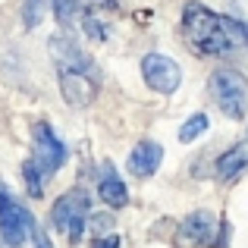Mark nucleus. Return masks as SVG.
I'll use <instances>...</instances> for the list:
<instances>
[{
	"instance_id": "f257e3e1",
	"label": "nucleus",
	"mask_w": 248,
	"mask_h": 248,
	"mask_svg": "<svg viewBox=\"0 0 248 248\" xmlns=\"http://www.w3.org/2000/svg\"><path fill=\"white\" fill-rule=\"evenodd\" d=\"M182 31L186 41L201 57H230L239 47H248V25L230 16H217L204 3L188 0L182 10Z\"/></svg>"
},
{
	"instance_id": "f03ea898",
	"label": "nucleus",
	"mask_w": 248,
	"mask_h": 248,
	"mask_svg": "<svg viewBox=\"0 0 248 248\" xmlns=\"http://www.w3.org/2000/svg\"><path fill=\"white\" fill-rule=\"evenodd\" d=\"M88 214H91V198L88 192L82 188H73V192L60 195L54 204V226L69 239V242H79L82 232H85V223H88Z\"/></svg>"
},
{
	"instance_id": "7ed1b4c3",
	"label": "nucleus",
	"mask_w": 248,
	"mask_h": 248,
	"mask_svg": "<svg viewBox=\"0 0 248 248\" xmlns=\"http://www.w3.org/2000/svg\"><path fill=\"white\" fill-rule=\"evenodd\" d=\"M66 157H69V151H66V145L57 139V132L47 123H38L35 135H31V157L29 160H31V167L41 173V179L47 182L57 170L66 164Z\"/></svg>"
},
{
	"instance_id": "20e7f679",
	"label": "nucleus",
	"mask_w": 248,
	"mask_h": 248,
	"mask_svg": "<svg viewBox=\"0 0 248 248\" xmlns=\"http://www.w3.org/2000/svg\"><path fill=\"white\" fill-rule=\"evenodd\" d=\"M211 94L217 101V107L223 110L230 120H242L248 110V97H245V79L242 73L223 66L211 76Z\"/></svg>"
},
{
	"instance_id": "39448f33",
	"label": "nucleus",
	"mask_w": 248,
	"mask_h": 248,
	"mask_svg": "<svg viewBox=\"0 0 248 248\" xmlns=\"http://www.w3.org/2000/svg\"><path fill=\"white\" fill-rule=\"evenodd\" d=\"M31 230H35V220H31L29 207L19 204V201L0 186V239L10 248H19L31 239Z\"/></svg>"
},
{
	"instance_id": "423d86ee",
	"label": "nucleus",
	"mask_w": 248,
	"mask_h": 248,
	"mask_svg": "<svg viewBox=\"0 0 248 248\" xmlns=\"http://www.w3.org/2000/svg\"><path fill=\"white\" fill-rule=\"evenodd\" d=\"M141 76H145L148 88L160 91V94H173L182 82V69L176 60H170L164 54H148L141 60Z\"/></svg>"
},
{
	"instance_id": "0eeeda50",
	"label": "nucleus",
	"mask_w": 248,
	"mask_h": 248,
	"mask_svg": "<svg viewBox=\"0 0 248 248\" xmlns=\"http://www.w3.org/2000/svg\"><path fill=\"white\" fill-rule=\"evenodd\" d=\"M50 54H54V63L60 73H82V76H94V63L85 54L79 44L66 35H57L50 41Z\"/></svg>"
},
{
	"instance_id": "6e6552de",
	"label": "nucleus",
	"mask_w": 248,
	"mask_h": 248,
	"mask_svg": "<svg viewBox=\"0 0 248 248\" xmlns=\"http://www.w3.org/2000/svg\"><path fill=\"white\" fill-rule=\"evenodd\" d=\"M160 160H164V148H160L157 141L145 139V141H139V145L132 148V154H129V173L139 176V179H148V176L157 173Z\"/></svg>"
},
{
	"instance_id": "1a4fd4ad",
	"label": "nucleus",
	"mask_w": 248,
	"mask_h": 248,
	"mask_svg": "<svg viewBox=\"0 0 248 248\" xmlns=\"http://www.w3.org/2000/svg\"><path fill=\"white\" fill-rule=\"evenodd\" d=\"M217 217L207 211H195L192 217H186V223H182V239L192 245H211L214 239H217Z\"/></svg>"
},
{
	"instance_id": "9d476101",
	"label": "nucleus",
	"mask_w": 248,
	"mask_h": 248,
	"mask_svg": "<svg viewBox=\"0 0 248 248\" xmlns=\"http://www.w3.org/2000/svg\"><path fill=\"white\" fill-rule=\"evenodd\" d=\"M60 88L73 107H85L97 91V79L94 76H82V73H60Z\"/></svg>"
},
{
	"instance_id": "9b49d317",
	"label": "nucleus",
	"mask_w": 248,
	"mask_h": 248,
	"mask_svg": "<svg viewBox=\"0 0 248 248\" xmlns=\"http://www.w3.org/2000/svg\"><path fill=\"white\" fill-rule=\"evenodd\" d=\"M97 195H101V201L110 204V207H123L129 201L126 182L120 179V173H116L110 164H104V176H101V182H97Z\"/></svg>"
},
{
	"instance_id": "f8f14e48",
	"label": "nucleus",
	"mask_w": 248,
	"mask_h": 248,
	"mask_svg": "<svg viewBox=\"0 0 248 248\" xmlns=\"http://www.w3.org/2000/svg\"><path fill=\"white\" fill-rule=\"evenodd\" d=\"M245 167H248V145H236V148H230V151L220 157L217 176L220 179H232V176H239Z\"/></svg>"
},
{
	"instance_id": "ddd939ff",
	"label": "nucleus",
	"mask_w": 248,
	"mask_h": 248,
	"mask_svg": "<svg viewBox=\"0 0 248 248\" xmlns=\"http://www.w3.org/2000/svg\"><path fill=\"white\" fill-rule=\"evenodd\" d=\"M204 129H207V116L204 113H195V116H188L186 123H182V129H179V141H195V139H201L204 135Z\"/></svg>"
},
{
	"instance_id": "4468645a",
	"label": "nucleus",
	"mask_w": 248,
	"mask_h": 248,
	"mask_svg": "<svg viewBox=\"0 0 248 248\" xmlns=\"http://www.w3.org/2000/svg\"><path fill=\"white\" fill-rule=\"evenodd\" d=\"M47 3H54L60 25H69L76 16H79V10H82V3H79V0H47Z\"/></svg>"
},
{
	"instance_id": "2eb2a0df",
	"label": "nucleus",
	"mask_w": 248,
	"mask_h": 248,
	"mask_svg": "<svg viewBox=\"0 0 248 248\" xmlns=\"http://www.w3.org/2000/svg\"><path fill=\"white\" fill-rule=\"evenodd\" d=\"M22 173H25V188H29V195H31V198H41V195H44V186H47V182H44V179H41V173L31 167V160H25Z\"/></svg>"
},
{
	"instance_id": "dca6fc26",
	"label": "nucleus",
	"mask_w": 248,
	"mask_h": 248,
	"mask_svg": "<svg viewBox=\"0 0 248 248\" xmlns=\"http://www.w3.org/2000/svg\"><path fill=\"white\" fill-rule=\"evenodd\" d=\"M44 10H47V0H29V6H25V25L35 29V25L41 22V13Z\"/></svg>"
},
{
	"instance_id": "f3484780",
	"label": "nucleus",
	"mask_w": 248,
	"mask_h": 248,
	"mask_svg": "<svg viewBox=\"0 0 248 248\" xmlns=\"http://www.w3.org/2000/svg\"><path fill=\"white\" fill-rule=\"evenodd\" d=\"M94 239H101V236H110V230H113V217H94Z\"/></svg>"
},
{
	"instance_id": "a211bd4d",
	"label": "nucleus",
	"mask_w": 248,
	"mask_h": 248,
	"mask_svg": "<svg viewBox=\"0 0 248 248\" xmlns=\"http://www.w3.org/2000/svg\"><path fill=\"white\" fill-rule=\"evenodd\" d=\"M91 248H120V236H116V232L101 236V239H94V245H91Z\"/></svg>"
},
{
	"instance_id": "6ab92c4d",
	"label": "nucleus",
	"mask_w": 248,
	"mask_h": 248,
	"mask_svg": "<svg viewBox=\"0 0 248 248\" xmlns=\"http://www.w3.org/2000/svg\"><path fill=\"white\" fill-rule=\"evenodd\" d=\"M31 239H35V248H54V245H50V239H47V232L38 230V226L31 230Z\"/></svg>"
}]
</instances>
